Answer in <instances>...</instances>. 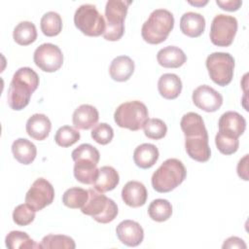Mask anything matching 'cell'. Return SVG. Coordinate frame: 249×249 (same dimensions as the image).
Returning <instances> with one entry per match:
<instances>
[{
    "mask_svg": "<svg viewBox=\"0 0 249 249\" xmlns=\"http://www.w3.org/2000/svg\"><path fill=\"white\" fill-rule=\"evenodd\" d=\"M180 126L185 135V149L188 156L199 162L207 161L211 150L202 117L197 113L189 112L182 117Z\"/></svg>",
    "mask_w": 249,
    "mask_h": 249,
    "instance_id": "1",
    "label": "cell"
},
{
    "mask_svg": "<svg viewBox=\"0 0 249 249\" xmlns=\"http://www.w3.org/2000/svg\"><path fill=\"white\" fill-rule=\"evenodd\" d=\"M39 86V76L30 67L18 68L10 83L7 94L9 106L16 111L26 107Z\"/></svg>",
    "mask_w": 249,
    "mask_h": 249,
    "instance_id": "2",
    "label": "cell"
},
{
    "mask_svg": "<svg viewBox=\"0 0 249 249\" xmlns=\"http://www.w3.org/2000/svg\"><path fill=\"white\" fill-rule=\"evenodd\" d=\"M174 26V17L166 9L154 10L143 23L141 35L144 41L157 45L166 40Z\"/></svg>",
    "mask_w": 249,
    "mask_h": 249,
    "instance_id": "3",
    "label": "cell"
},
{
    "mask_svg": "<svg viewBox=\"0 0 249 249\" xmlns=\"http://www.w3.org/2000/svg\"><path fill=\"white\" fill-rule=\"evenodd\" d=\"M187 171L178 159H167L152 175V186L159 193H168L186 178Z\"/></svg>",
    "mask_w": 249,
    "mask_h": 249,
    "instance_id": "4",
    "label": "cell"
},
{
    "mask_svg": "<svg viewBox=\"0 0 249 249\" xmlns=\"http://www.w3.org/2000/svg\"><path fill=\"white\" fill-rule=\"evenodd\" d=\"M88 191L89 198L81 208L82 213L90 216L93 220L101 224L112 222L118 215L116 202L96 190L89 189Z\"/></svg>",
    "mask_w": 249,
    "mask_h": 249,
    "instance_id": "5",
    "label": "cell"
},
{
    "mask_svg": "<svg viewBox=\"0 0 249 249\" xmlns=\"http://www.w3.org/2000/svg\"><path fill=\"white\" fill-rule=\"evenodd\" d=\"M114 120L120 127L136 131L142 128L149 120L148 109L139 100L124 102L117 107L114 113Z\"/></svg>",
    "mask_w": 249,
    "mask_h": 249,
    "instance_id": "6",
    "label": "cell"
},
{
    "mask_svg": "<svg viewBox=\"0 0 249 249\" xmlns=\"http://www.w3.org/2000/svg\"><path fill=\"white\" fill-rule=\"evenodd\" d=\"M131 1L108 0L105 6L106 27L103 33L104 39L118 41L124 32V18Z\"/></svg>",
    "mask_w": 249,
    "mask_h": 249,
    "instance_id": "7",
    "label": "cell"
},
{
    "mask_svg": "<svg viewBox=\"0 0 249 249\" xmlns=\"http://www.w3.org/2000/svg\"><path fill=\"white\" fill-rule=\"evenodd\" d=\"M74 23L82 33L92 37L103 35L106 27L104 17L92 4H83L77 8Z\"/></svg>",
    "mask_w": 249,
    "mask_h": 249,
    "instance_id": "8",
    "label": "cell"
},
{
    "mask_svg": "<svg viewBox=\"0 0 249 249\" xmlns=\"http://www.w3.org/2000/svg\"><path fill=\"white\" fill-rule=\"evenodd\" d=\"M211 80L218 86L229 85L233 77L234 58L229 53L215 52L210 53L205 61Z\"/></svg>",
    "mask_w": 249,
    "mask_h": 249,
    "instance_id": "9",
    "label": "cell"
},
{
    "mask_svg": "<svg viewBox=\"0 0 249 249\" xmlns=\"http://www.w3.org/2000/svg\"><path fill=\"white\" fill-rule=\"evenodd\" d=\"M237 31V19L229 15L218 14L211 22L210 40L218 47H229L233 42Z\"/></svg>",
    "mask_w": 249,
    "mask_h": 249,
    "instance_id": "10",
    "label": "cell"
},
{
    "mask_svg": "<svg viewBox=\"0 0 249 249\" xmlns=\"http://www.w3.org/2000/svg\"><path fill=\"white\" fill-rule=\"evenodd\" d=\"M54 198L53 185L44 178L36 179L25 195V203L34 211H40L50 205Z\"/></svg>",
    "mask_w": 249,
    "mask_h": 249,
    "instance_id": "11",
    "label": "cell"
},
{
    "mask_svg": "<svg viewBox=\"0 0 249 249\" xmlns=\"http://www.w3.org/2000/svg\"><path fill=\"white\" fill-rule=\"evenodd\" d=\"M33 60L36 66L41 70L45 72H54L62 66L63 53L56 45L44 43L35 50Z\"/></svg>",
    "mask_w": 249,
    "mask_h": 249,
    "instance_id": "12",
    "label": "cell"
},
{
    "mask_svg": "<svg viewBox=\"0 0 249 249\" xmlns=\"http://www.w3.org/2000/svg\"><path fill=\"white\" fill-rule=\"evenodd\" d=\"M193 102L196 107L205 112H215L223 104V96L208 85L198 86L192 95Z\"/></svg>",
    "mask_w": 249,
    "mask_h": 249,
    "instance_id": "13",
    "label": "cell"
},
{
    "mask_svg": "<svg viewBox=\"0 0 249 249\" xmlns=\"http://www.w3.org/2000/svg\"><path fill=\"white\" fill-rule=\"evenodd\" d=\"M119 240L129 247L138 246L144 238V231L140 224L132 220L122 221L116 228Z\"/></svg>",
    "mask_w": 249,
    "mask_h": 249,
    "instance_id": "14",
    "label": "cell"
},
{
    "mask_svg": "<svg viewBox=\"0 0 249 249\" xmlns=\"http://www.w3.org/2000/svg\"><path fill=\"white\" fill-rule=\"evenodd\" d=\"M219 131L231 137L238 138L246 128V121L243 116L234 111L224 113L218 122Z\"/></svg>",
    "mask_w": 249,
    "mask_h": 249,
    "instance_id": "15",
    "label": "cell"
},
{
    "mask_svg": "<svg viewBox=\"0 0 249 249\" xmlns=\"http://www.w3.org/2000/svg\"><path fill=\"white\" fill-rule=\"evenodd\" d=\"M148 193L143 183L139 181H128L122 190L124 202L130 207H139L145 204Z\"/></svg>",
    "mask_w": 249,
    "mask_h": 249,
    "instance_id": "16",
    "label": "cell"
},
{
    "mask_svg": "<svg viewBox=\"0 0 249 249\" xmlns=\"http://www.w3.org/2000/svg\"><path fill=\"white\" fill-rule=\"evenodd\" d=\"M25 128L27 134L31 138L41 141L49 136L52 128V123L46 115L36 113L29 117L26 122Z\"/></svg>",
    "mask_w": 249,
    "mask_h": 249,
    "instance_id": "17",
    "label": "cell"
},
{
    "mask_svg": "<svg viewBox=\"0 0 249 249\" xmlns=\"http://www.w3.org/2000/svg\"><path fill=\"white\" fill-rule=\"evenodd\" d=\"M99 119L97 109L89 104H82L77 107L72 116V122L76 128L89 129L96 124Z\"/></svg>",
    "mask_w": 249,
    "mask_h": 249,
    "instance_id": "18",
    "label": "cell"
},
{
    "mask_svg": "<svg viewBox=\"0 0 249 249\" xmlns=\"http://www.w3.org/2000/svg\"><path fill=\"white\" fill-rule=\"evenodd\" d=\"M180 29L189 37H198L205 29V18L198 13L187 12L180 18Z\"/></svg>",
    "mask_w": 249,
    "mask_h": 249,
    "instance_id": "19",
    "label": "cell"
},
{
    "mask_svg": "<svg viewBox=\"0 0 249 249\" xmlns=\"http://www.w3.org/2000/svg\"><path fill=\"white\" fill-rule=\"evenodd\" d=\"M134 62L127 55H119L115 57L109 66L111 78L117 82L127 81L134 72Z\"/></svg>",
    "mask_w": 249,
    "mask_h": 249,
    "instance_id": "20",
    "label": "cell"
},
{
    "mask_svg": "<svg viewBox=\"0 0 249 249\" xmlns=\"http://www.w3.org/2000/svg\"><path fill=\"white\" fill-rule=\"evenodd\" d=\"M157 60L162 67L178 68L186 62L187 56L180 48L176 46H166L158 52Z\"/></svg>",
    "mask_w": 249,
    "mask_h": 249,
    "instance_id": "21",
    "label": "cell"
},
{
    "mask_svg": "<svg viewBox=\"0 0 249 249\" xmlns=\"http://www.w3.org/2000/svg\"><path fill=\"white\" fill-rule=\"evenodd\" d=\"M158 148L151 143H143L137 146L133 152L134 163L143 169L152 167L159 159Z\"/></svg>",
    "mask_w": 249,
    "mask_h": 249,
    "instance_id": "22",
    "label": "cell"
},
{
    "mask_svg": "<svg viewBox=\"0 0 249 249\" xmlns=\"http://www.w3.org/2000/svg\"><path fill=\"white\" fill-rule=\"evenodd\" d=\"M158 89L163 98L175 99L179 96L182 90L181 79L176 74L165 73L159 79Z\"/></svg>",
    "mask_w": 249,
    "mask_h": 249,
    "instance_id": "23",
    "label": "cell"
},
{
    "mask_svg": "<svg viewBox=\"0 0 249 249\" xmlns=\"http://www.w3.org/2000/svg\"><path fill=\"white\" fill-rule=\"evenodd\" d=\"M120 182L118 171L109 165L98 168V174L93 182V187L100 193H105L114 190Z\"/></svg>",
    "mask_w": 249,
    "mask_h": 249,
    "instance_id": "24",
    "label": "cell"
},
{
    "mask_svg": "<svg viewBox=\"0 0 249 249\" xmlns=\"http://www.w3.org/2000/svg\"><path fill=\"white\" fill-rule=\"evenodd\" d=\"M12 153L15 159L22 164H30L36 158V146L26 138H18L12 144Z\"/></svg>",
    "mask_w": 249,
    "mask_h": 249,
    "instance_id": "25",
    "label": "cell"
},
{
    "mask_svg": "<svg viewBox=\"0 0 249 249\" xmlns=\"http://www.w3.org/2000/svg\"><path fill=\"white\" fill-rule=\"evenodd\" d=\"M13 38L20 46L30 45L37 38V30L35 24L28 20L20 21L14 28Z\"/></svg>",
    "mask_w": 249,
    "mask_h": 249,
    "instance_id": "26",
    "label": "cell"
},
{
    "mask_svg": "<svg viewBox=\"0 0 249 249\" xmlns=\"http://www.w3.org/2000/svg\"><path fill=\"white\" fill-rule=\"evenodd\" d=\"M41 30L48 37L56 36L62 29V19L58 13L50 11L43 15L40 20Z\"/></svg>",
    "mask_w": 249,
    "mask_h": 249,
    "instance_id": "27",
    "label": "cell"
},
{
    "mask_svg": "<svg viewBox=\"0 0 249 249\" xmlns=\"http://www.w3.org/2000/svg\"><path fill=\"white\" fill-rule=\"evenodd\" d=\"M6 246L9 249H25V248H41V244H37L26 232L20 231H12L6 236Z\"/></svg>",
    "mask_w": 249,
    "mask_h": 249,
    "instance_id": "28",
    "label": "cell"
},
{
    "mask_svg": "<svg viewBox=\"0 0 249 249\" xmlns=\"http://www.w3.org/2000/svg\"><path fill=\"white\" fill-rule=\"evenodd\" d=\"M89 198V191L80 187L67 189L62 196V202L65 206L73 209L82 208Z\"/></svg>",
    "mask_w": 249,
    "mask_h": 249,
    "instance_id": "29",
    "label": "cell"
},
{
    "mask_svg": "<svg viewBox=\"0 0 249 249\" xmlns=\"http://www.w3.org/2000/svg\"><path fill=\"white\" fill-rule=\"evenodd\" d=\"M148 214L150 218L156 222H164L168 220L172 214V205L167 199H154L148 207Z\"/></svg>",
    "mask_w": 249,
    "mask_h": 249,
    "instance_id": "30",
    "label": "cell"
},
{
    "mask_svg": "<svg viewBox=\"0 0 249 249\" xmlns=\"http://www.w3.org/2000/svg\"><path fill=\"white\" fill-rule=\"evenodd\" d=\"M71 156L75 162L93 163L96 165L100 159L98 150L94 146L88 143L81 144L76 149H74L71 153Z\"/></svg>",
    "mask_w": 249,
    "mask_h": 249,
    "instance_id": "31",
    "label": "cell"
},
{
    "mask_svg": "<svg viewBox=\"0 0 249 249\" xmlns=\"http://www.w3.org/2000/svg\"><path fill=\"white\" fill-rule=\"evenodd\" d=\"M75 247L74 239L64 234H48L41 241V248L45 249H74Z\"/></svg>",
    "mask_w": 249,
    "mask_h": 249,
    "instance_id": "32",
    "label": "cell"
},
{
    "mask_svg": "<svg viewBox=\"0 0 249 249\" xmlns=\"http://www.w3.org/2000/svg\"><path fill=\"white\" fill-rule=\"evenodd\" d=\"M97 174L98 168L96 167V164L85 162H75L74 164V176L83 184H93Z\"/></svg>",
    "mask_w": 249,
    "mask_h": 249,
    "instance_id": "33",
    "label": "cell"
},
{
    "mask_svg": "<svg viewBox=\"0 0 249 249\" xmlns=\"http://www.w3.org/2000/svg\"><path fill=\"white\" fill-rule=\"evenodd\" d=\"M80 139V132L70 125L60 126L54 135V141L61 147H69Z\"/></svg>",
    "mask_w": 249,
    "mask_h": 249,
    "instance_id": "34",
    "label": "cell"
},
{
    "mask_svg": "<svg viewBox=\"0 0 249 249\" xmlns=\"http://www.w3.org/2000/svg\"><path fill=\"white\" fill-rule=\"evenodd\" d=\"M144 133L148 138L159 140L165 136L167 132V126L165 123L157 118L149 119L143 126Z\"/></svg>",
    "mask_w": 249,
    "mask_h": 249,
    "instance_id": "35",
    "label": "cell"
},
{
    "mask_svg": "<svg viewBox=\"0 0 249 249\" xmlns=\"http://www.w3.org/2000/svg\"><path fill=\"white\" fill-rule=\"evenodd\" d=\"M215 144L217 149L224 155H231L235 153L239 146L238 138L231 137L218 131L215 136Z\"/></svg>",
    "mask_w": 249,
    "mask_h": 249,
    "instance_id": "36",
    "label": "cell"
},
{
    "mask_svg": "<svg viewBox=\"0 0 249 249\" xmlns=\"http://www.w3.org/2000/svg\"><path fill=\"white\" fill-rule=\"evenodd\" d=\"M35 212L26 203L18 204L13 212V220L18 226H27L35 219Z\"/></svg>",
    "mask_w": 249,
    "mask_h": 249,
    "instance_id": "37",
    "label": "cell"
},
{
    "mask_svg": "<svg viewBox=\"0 0 249 249\" xmlns=\"http://www.w3.org/2000/svg\"><path fill=\"white\" fill-rule=\"evenodd\" d=\"M92 139L101 145H106L110 143L114 137V130L111 125L106 123H100L93 126L91 129Z\"/></svg>",
    "mask_w": 249,
    "mask_h": 249,
    "instance_id": "38",
    "label": "cell"
},
{
    "mask_svg": "<svg viewBox=\"0 0 249 249\" xmlns=\"http://www.w3.org/2000/svg\"><path fill=\"white\" fill-rule=\"evenodd\" d=\"M217 5L221 7V9L226 11H236L242 5V1L240 0H216Z\"/></svg>",
    "mask_w": 249,
    "mask_h": 249,
    "instance_id": "39",
    "label": "cell"
},
{
    "mask_svg": "<svg viewBox=\"0 0 249 249\" xmlns=\"http://www.w3.org/2000/svg\"><path fill=\"white\" fill-rule=\"evenodd\" d=\"M222 247L224 249L225 248H243V249L247 248L244 240L237 236H231L227 238Z\"/></svg>",
    "mask_w": 249,
    "mask_h": 249,
    "instance_id": "40",
    "label": "cell"
},
{
    "mask_svg": "<svg viewBox=\"0 0 249 249\" xmlns=\"http://www.w3.org/2000/svg\"><path fill=\"white\" fill-rule=\"evenodd\" d=\"M237 174L241 179L248 180V155H245L239 160L237 163Z\"/></svg>",
    "mask_w": 249,
    "mask_h": 249,
    "instance_id": "41",
    "label": "cell"
},
{
    "mask_svg": "<svg viewBox=\"0 0 249 249\" xmlns=\"http://www.w3.org/2000/svg\"><path fill=\"white\" fill-rule=\"evenodd\" d=\"M190 4H193V5H203V4H206L207 1H204L203 3H200V2H189Z\"/></svg>",
    "mask_w": 249,
    "mask_h": 249,
    "instance_id": "42",
    "label": "cell"
}]
</instances>
